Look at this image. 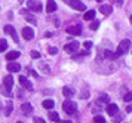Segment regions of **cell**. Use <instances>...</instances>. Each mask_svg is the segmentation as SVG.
<instances>
[{"mask_svg":"<svg viewBox=\"0 0 132 123\" xmlns=\"http://www.w3.org/2000/svg\"><path fill=\"white\" fill-rule=\"evenodd\" d=\"M123 101H125V102H131L132 101V92H128V94L123 96Z\"/></svg>","mask_w":132,"mask_h":123,"instance_id":"cell-27","label":"cell"},{"mask_svg":"<svg viewBox=\"0 0 132 123\" xmlns=\"http://www.w3.org/2000/svg\"><path fill=\"white\" fill-rule=\"evenodd\" d=\"M62 95L64 96H73L74 95V89L70 88V86H65V88H62Z\"/></svg>","mask_w":132,"mask_h":123,"instance_id":"cell-17","label":"cell"},{"mask_svg":"<svg viewBox=\"0 0 132 123\" xmlns=\"http://www.w3.org/2000/svg\"><path fill=\"white\" fill-rule=\"evenodd\" d=\"M16 123H24V122H21V120H18V122H16Z\"/></svg>","mask_w":132,"mask_h":123,"instance_id":"cell-39","label":"cell"},{"mask_svg":"<svg viewBox=\"0 0 132 123\" xmlns=\"http://www.w3.org/2000/svg\"><path fill=\"white\" fill-rule=\"evenodd\" d=\"M31 58H40V53L37 51H31Z\"/></svg>","mask_w":132,"mask_h":123,"instance_id":"cell-29","label":"cell"},{"mask_svg":"<svg viewBox=\"0 0 132 123\" xmlns=\"http://www.w3.org/2000/svg\"><path fill=\"white\" fill-rule=\"evenodd\" d=\"M79 42H71V43H67L65 46H64V51L65 52H70V53H73V52H77V49H79Z\"/></svg>","mask_w":132,"mask_h":123,"instance_id":"cell-7","label":"cell"},{"mask_svg":"<svg viewBox=\"0 0 132 123\" xmlns=\"http://www.w3.org/2000/svg\"><path fill=\"white\" fill-rule=\"evenodd\" d=\"M42 105H43V108H48V110H52L54 108V105H55V102L52 100H45L42 102Z\"/></svg>","mask_w":132,"mask_h":123,"instance_id":"cell-18","label":"cell"},{"mask_svg":"<svg viewBox=\"0 0 132 123\" xmlns=\"http://www.w3.org/2000/svg\"><path fill=\"white\" fill-rule=\"evenodd\" d=\"M100 12H101L102 15H110L111 12H113V9H111V6H108V5H101L100 6Z\"/></svg>","mask_w":132,"mask_h":123,"instance_id":"cell-14","label":"cell"},{"mask_svg":"<svg viewBox=\"0 0 132 123\" xmlns=\"http://www.w3.org/2000/svg\"><path fill=\"white\" fill-rule=\"evenodd\" d=\"M120 120H122V116H116V117H114V123H119Z\"/></svg>","mask_w":132,"mask_h":123,"instance_id":"cell-34","label":"cell"},{"mask_svg":"<svg viewBox=\"0 0 132 123\" xmlns=\"http://www.w3.org/2000/svg\"><path fill=\"white\" fill-rule=\"evenodd\" d=\"M7 49V42L5 39H0V52H5Z\"/></svg>","mask_w":132,"mask_h":123,"instance_id":"cell-22","label":"cell"},{"mask_svg":"<svg viewBox=\"0 0 132 123\" xmlns=\"http://www.w3.org/2000/svg\"><path fill=\"white\" fill-rule=\"evenodd\" d=\"M96 2H102V0H96Z\"/></svg>","mask_w":132,"mask_h":123,"instance_id":"cell-40","label":"cell"},{"mask_svg":"<svg viewBox=\"0 0 132 123\" xmlns=\"http://www.w3.org/2000/svg\"><path fill=\"white\" fill-rule=\"evenodd\" d=\"M3 86L11 91V88L13 86V77L12 76H6L5 77V79H3Z\"/></svg>","mask_w":132,"mask_h":123,"instance_id":"cell-13","label":"cell"},{"mask_svg":"<svg viewBox=\"0 0 132 123\" xmlns=\"http://www.w3.org/2000/svg\"><path fill=\"white\" fill-rule=\"evenodd\" d=\"M27 6H28L30 11H34V12H40L43 9L42 3H40L39 0H28V2H27Z\"/></svg>","mask_w":132,"mask_h":123,"instance_id":"cell-4","label":"cell"},{"mask_svg":"<svg viewBox=\"0 0 132 123\" xmlns=\"http://www.w3.org/2000/svg\"><path fill=\"white\" fill-rule=\"evenodd\" d=\"M107 113L110 116H116L119 113V107L116 105V104H107Z\"/></svg>","mask_w":132,"mask_h":123,"instance_id":"cell-11","label":"cell"},{"mask_svg":"<svg viewBox=\"0 0 132 123\" xmlns=\"http://www.w3.org/2000/svg\"><path fill=\"white\" fill-rule=\"evenodd\" d=\"M7 71L9 73H18L19 70H21V65L16 64V62H11V64H7Z\"/></svg>","mask_w":132,"mask_h":123,"instance_id":"cell-12","label":"cell"},{"mask_svg":"<svg viewBox=\"0 0 132 123\" xmlns=\"http://www.w3.org/2000/svg\"><path fill=\"white\" fill-rule=\"evenodd\" d=\"M62 110L67 113V114H74V113L77 111V105H76V102L71 100H65L62 102Z\"/></svg>","mask_w":132,"mask_h":123,"instance_id":"cell-2","label":"cell"},{"mask_svg":"<svg viewBox=\"0 0 132 123\" xmlns=\"http://www.w3.org/2000/svg\"><path fill=\"white\" fill-rule=\"evenodd\" d=\"M83 47L88 51V49H90V47H92V43H90V42H85V43H83Z\"/></svg>","mask_w":132,"mask_h":123,"instance_id":"cell-31","label":"cell"},{"mask_svg":"<svg viewBox=\"0 0 132 123\" xmlns=\"http://www.w3.org/2000/svg\"><path fill=\"white\" fill-rule=\"evenodd\" d=\"M46 11L49 13H52V12L56 11V3H55V0H48V3H46Z\"/></svg>","mask_w":132,"mask_h":123,"instance_id":"cell-15","label":"cell"},{"mask_svg":"<svg viewBox=\"0 0 132 123\" xmlns=\"http://www.w3.org/2000/svg\"><path fill=\"white\" fill-rule=\"evenodd\" d=\"M94 123H105V119L102 116H95L94 117Z\"/></svg>","mask_w":132,"mask_h":123,"instance_id":"cell-26","label":"cell"},{"mask_svg":"<svg viewBox=\"0 0 132 123\" xmlns=\"http://www.w3.org/2000/svg\"><path fill=\"white\" fill-rule=\"evenodd\" d=\"M70 6H71L73 9H76V11H85L86 9V6L80 0H70Z\"/></svg>","mask_w":132,"mask_h":123,"instance_id":"cell-9","label":"cell"},{"mask_svg":"<svg viewBox=\"0 0 132 123\" xmlns=\"http://www.w3.org/2000/svg\"><path fill=\"white\" fill-rule=\"evenodd\" d=\"M126 111H128V113L132 111V105H128V107H126Z\"/></svg>","mask_w":132,"mask_h":123,"instance_id":"cell-36","label":"cell"},{"mask_svg":"<svg viewBox=\"0 0 132 123\" xmlns=\"http://www.w3.org/2000/svg\"><path fill=\"white\" fill-rule=\"evenodd\" d=\"M28 74H30V76H33V77H39V74H37L34 70H31V68H28Z\"/></svg>","mask_w":132,"mask_h":123,"instance_id":"cell-32","label":"cell"},{"mask_svg":"<svg viewBox=\"0 0 132 123\" xmlns=\"http://www.w3.org/2000/svg\"><path fill=\"white\" fill-rule=\"evenodd\" d=\"M21 111H22V114H25V116H30L31 111H33V105L28 104V102H25V104L21 105Z\"/></svg>","mask_w":132,"mask_h":123,"instance_id":"cell-10","label":"cell"},{"mask_svg":"<svg viewBox=\"0 0 132 123\" xmlns=\"http://www.w3.org/2000/svg\"><path fill=\"white\" fill-rule=\"evenodd\" d=\"M116 3H117V6H122V0H114Z\"/></svg>","mask_w":132,"mask_h":123,"instance_id":"cell-37","label":"cell"},{"mask_svg":"<svg viewBox=\"0 0 132 123\" xmlns=\"http://www.w3.org/2000/svg\"><path fill=\"white\" fill-rule=\"evenodd\" d=\"M21 13H25V19H27L28 22H33V25H36L37 24L36 18L33 17V15H30V13H27V11H21Z\"/></svg>","mask_w":132,"mask_h":123,"instance_id":"cell-19","label":"cell"},{"mask_svg":"<svg viewBox=\"0 0 132 123\" xmlns=\"http://www.w3.org/2000/svg\"><path fill=\"white\" fill-rule=\"evenodd\" d=\"M7 18H9V19H12V18H13V13H12V12H9V13H7Z\"/></svg>","mask_w":132,"mask_h":123,"instance_id":"cell-35","label":"cell"},{"mask_svg":"<svg viewBox=\"0 0 132 123\" xmlns=\"http://www.w3.org/2000/svg\"><path fill=\"white\" fill-rule=\"evenodd\" d=\"M34 123H46L42 117H34Z\"/></svg>","mask_w":132,"mask_h":123,"instance_id":"cell-33","label":"cell"},{"mask_svg":"<svg viewBox=\"0 0 132 123\" xmlns=\"http://www.w3.org/2000/svg\"><path fill=\"white\" fill-rule=\"evenodd\" d=\"M60 123H71L70 120H60Z\"/></svg>","mask_w":132,"mask_h":123,"instance_id":"cell-38","label":"cell"},{"mask_svg":"<svg viewBox=\"0 0 132 123\" xmlns=\"http://www.w3.org/2000/svg\"><path fill=\"white\" fill-rule=\"evenodd\" d=\"M19 85L24 89H27V91H33V83H31L25 76H19Z\"/></svg>","mask_w":132,"mask_h":123,"instance_id":"cell-5","label":"cell"},{"mask_svg":"<svg viewBox=\"0 0 132 123\" xmlns=\"http://www.w3.org/2000/svg\"><path fill=\"white\" fill-rule=\"evenodd\" d=\"M49 117H51V120H54V122H60V116H58L56 111H51L49 113Z\"/></svg>","mask_w":132,"mask_h":123,"instance_id":"cell-23","label":"cell"},{"mask_svg":"<svg viewBox=\"0 0 132 123\" xmlns=\"http://www.w3.org/2000/svg\"><path fill=\"white\" fill-rule=\"evenodd\" d=\"M12 108H13V104L9 101V102H7V105H6V110H5V114H6V116H9V114L12 113Z\"/></svg>","mask_w":132,"mask_h":123,"instance_id":"cell-24","label":"cell"},{"mask_svg":"<svg viewBox=\"0 0 132 123\" xmlns=\"http://www.w3.org/2000/svg\"><path fill=\"white\" fill-rule=\"evenodd\" d=\"M56 52H58V49H56V47H54V46L49 47V53H51V55H55Z\"/></svg>","mask_w":132,"mask_h":123,"instance_id":"cell-30","label":"cell"},{"mask_svg":"<svg viewBox=\"0 0 132 123\" xmlns=\"http://www.w3.org/2000/svg\"><path fill=\"white\" fill-rule=\"evenodd\" d=\"M85 19L86 21H92V19H95V11H88L85 12Z\"/></svg>","mask_w":132,"mask_h":123,"instance_id":"cell-20","label":"cell"},{"mask_svg":"<svg viewBox=\"0 0 132 123\" xmlns=\"http://www.w3.org/2000/svg\"><path fill=\"white\" fill-rule=\"evenodd\" d=\"M19 55H21V53H19L18 51H12V52H9V53L6 55V59H7V61H13V59L18 58Z\"/></svg>","mask_w":132,"mask_h":123,"instance_id":"cell-16","label":"cell"},{"mask_svg":"<svg viewBox=\"0 0 132 123\" xmlns=\"http://www.w3.org/2000/svg\"><path fill=\"white\" fill-rule=\"evenodd\" d=\"M3 31H5L6 34H9V36H11V37H12V40L15 42V43H18V42H19L18 34H16V30L13 28L12 25H5V27H3Z\"/></svg>","mask_w":132,"mask_h":123,"instance_id":"cell-3","label":"cell"},{"mask_svg":"<svg viewBox=\"0 0 132 123\" xmlns=\"http://www.w3.org/2000/svg\"><path fill=\"white\" fill-rule=\"evenodd\" d=\"M98 104H108V95H101L100 98H98Z\"/></svg>","mask_w":132,"mask_h":123,"instance_id":"cell-21","label":"cell"},{"mask_svg":"<svg viewBox=\"0 0 132 123\" xmlns=\"http://www.w3.org/2000/svg\"><path fill=\"white\" fill-rule=\"evenodd\" d=\"M98 27H100V22H98L96 19H92V22H90V27H89V28L95 31V30H98Z\"/></svg>","mask_w":132,"mask_h":123,"instance_id":"cell-25","label":"cell"},{"mask_svg":"<svg viewBox=\"0 0 132 123\" xmlns=\"http://www.w3.org/2000/svg\"><path fill=\"white\" fill-rule=\"evenodd\" d=\"M39 67H40V70H42L43 73H49V67L46 64H39Z\"/></svg>","mask_w":132,"mask_h":123,"instance_id":"cell-28","label":"cell"},{"mask_svg":"<svg viewBox=\"0 0 132 123\" xmlns=\"http://www.w3.org/2000/svg\"><path fill=\"white\" fill-rule=\"evenodd\" d=\"M67 34H71V36H79L82 34V25H71L65 30Z\"/></svg>","mask_w":132,"mask_h":123,"instance_id":"cell-6","label":"cell"},{"mask_svg":"<svg viewBox=\"0 0 132 123\" xmlns=\"http://www.w3.org/2000/svg\"><path fill=\"white\" fill-rule=\"evenodd\" d=\"M129 47H131V42L128 40V39L122 40V42L119 43L117 49H116V52H114V59H116V58H119V56H122L123 53H126L128 51H129Z\"/></svg>","mask_w":132,"mask_h":123,"instance_id":"cell-1","label":"cell"},{"mask_svg":"<svg viewBox=\"0 0 132 123\" xmlns=\"http://www.w3.org/2000/svg\"><path fill=\"white\" fill-rule=\"evenodd\" d=\"M131 22H132V17H131Z\"/></svg>","mask_w":132,"mask_h":123,"instance_id":"cell-41","label":"cell"},{"mask_svg":"<svg viewBox=\"0 0 132 123\" xmlns=\"http://www.w3.org/2000/svg\"><path fill=\"white\" fill-rule=\"evenodd\" d=\"M22 37H24L25 40H33V37H34V31H33V28H30V27H24V28H22Z\"/></svg>","mask_w":132,"mask_h":123,"instance_id":"cell-8","label":"cell"}]
</instances>
